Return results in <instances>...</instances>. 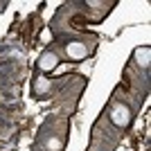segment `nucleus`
Segmentation results:
<instances>
[{
	"label": "nucleus",
	"mask_w": 151,
	"mask_h": 151,
	"mask_svg": "<svg viewBox=\"0 0 151 151\" xmlns=\"http://www.w3.org/2000/svg\"><path fill=\"white\" fill-rule=\"evenodd\" d=\"M57 63H59V57L54 52H45L43 57L38 59V68L41 70H52V68H57Z\"/></svg>",
	"instance_id": "f03ea898"
},
{
	"label": "nucleus",
	"mask_w": 151,
	"mask_h": 151,
	"mask_svg": "<svg viewBox=\"0 0 151 151\" xmlns=\"http://www.w3.org/2000/svg\"><path fill=\"white\" fill-rule=\"evenodd\" d=\"M138 59L142 61V65H147V61H149V50H138Z\"/></svg>",
	"instance_id": "20e7f679"
},
{
	"label": "nucleus",
	"mask_w": 151,
	"mask_h": 151,
	"mask_svg": "<svg viewBox=\"0 0 151 151\" xmlns=\"http://www.w3.org/2000/svg\"><path fill=\"white\" fill-rule=\"evenodd\" d=\"M86 54H88V50H86L81 43H70L68 45V57L70 59H83Z\"/></svg>",
	"instance_id": "7ed1b4c3"
},
{
	"label": "nucleus",
	"mask_w": 151,
	"mask_h": 151,
	"mask_svg": "<svg viewBox=\"0 0 151 151\" xmlns=\"http://www.w3.org/2000/svg\"><path fill=\"white\" fill-rule=\"evenodd\" d=\"M47 147H50V149H59V147H61V142H59V140H54V138H52L50 142H47Z\"/></svg>",
	"instance_id": "423d86ee"
},
{
	"label": "nucleus",
	"mask_w": 151,
	"mask_h": 151,
	"mask_svg": "<svg viewBox=\"0 0 151 151\" xmlns=\"http://www.w3.org/2000/svg\"><path fill=\"white\" fill-rule=\"evenodd\" d=\"M111 120H113V124L117 126H126L129 122H131V113H129V108L126 106H115L113 108V113H111Z\"/></svg>",
	"instance_id": "f257e3e1"
},
{
	"label": "nucleus",
	"mask_w": 151,
	"mask_h": 151,
	"mask_svg": "<svg viewBox=\"0 0 151 151\" xmlns=\"http://www.w3.org/2000/svg\"><path fill=\"white\" fill-rule=\"evenodd\" d=\"M47 88H50V83L45 81V79H41V83H38V86H36V93H45V90H47Z\"/></svg>",
	"instance_id": "39448f33"
}]
</instances>
